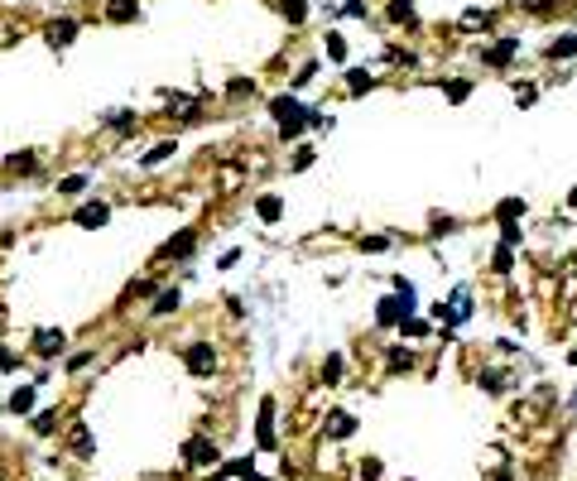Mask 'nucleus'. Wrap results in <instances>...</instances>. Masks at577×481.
Masks as SVG:
<instances>
[{
	"instance_id": "obj_1",
	"label": "nucleus",
	"mask_w": 577,
	"mask_h": 481,
	"mask_svg": "<svg viewBox=\"0 0 577 481\" xmlns=\"http://www.w3.org/2000/svg\"><path fill=\"white\" fill-rule=\"evenodd\" d=\"M270 111H275V120H280V130H284V135H298V130L308 125V116H313V111H303L293 96H275V106H270Z\"/></svg>"
},
{
	"instance_id": "obj_2",
	"label": "nucleus",
	"mask_w": 577,
	"mask_h": 481,
	"mask_svg": "<svg viewBox=\"0 0 577 481\" xmlns=\"http://www.w3.org/2000/svg\"><path fill=\"white\" fill-rule=\"evenodd\" d=\"M433 313H438V323H467V318H472V293L457 289V293H452L448 303H438Z\"/></svg>"
},
{
	"instance_id": "obj_3",
	"label": "nucleus",
	"mask_w": 577,
	"mask_h": 481,
	"mask_svg": "<svg viewBox=\"0 0 577 481\" xmlns=\"http://www.w3.org/2000/svg\"><path fill=\"white\" fill-rule=\"evenodd\" d=\"M212 366H217V352H212L207 342H192V347H188V371H192V376H207Z\"/></svg>"
},
{
	"instance_id": "obj_4",
	"label": "nucleus",
	"mask_w": 577,
	"mask_h": 481,
	"mask_svg": "<svg viewBox=\"0 0 577 481\" xmlns=\"http://www.w3.org/2000/svg\"><path fill=\"white\" fill-rule=\"evenodd\" d=\"M63 347H68L63 332H53V327H39V332H34V352H39V356H58Z\"/></svg>"
},
{
	"instance_id": "obj_5",
	"label": "nucleus",
	"mask_w": 577,
	"mask_h": 481,
	"mask_svg": "<svg viewBox=\"0 0 577 481\" xmlns=\"http://www.w3.org/2000/svg\"><path fill=\"white\" fill-rule=\"evenodd\" d=\"M183 457H188L192 467H212V462H217V448H212L207 438H192V443H183Z\"/></svg>"
},
{
	"instance_id": "obj_6",
	"label": "nucleus",
	"mask_w": 577,
	"mask_h": 481,
	"mask_svg": "<svg viewBox=\"0 0 577 481\" xmlns=\"http://www.w3.org/2000/svg\"><path fill=\"white\" fill-rule=\"evenodd\" d=\"M515 48H520V39H500L495 48H486V53H481V63H491V68H505V63L515 58Z\"/></svg>"
},
{
	"instance_id": "obj_7",
	"label": "nucleus",
	"mask_w": 577,
	"mask_h": 481,
	"mask_svg": "<svg viewBox=\"0 0 577 481\" xmlns=\"http://www.w3.org/2000/svg\"><path fill=\"white\" fill-rule=\"evenodd\" d=\"M255 212H260V221H280V217H284V197H280V192H265V197L255 202Z\"/></svg>"
},
{
	"instance_id": "obj_8",
	"label": "nucleus",
	"mask_w": 577,
	"mask_h": 481,
	"mask_svg": "<svg viewBox=\"0 0 577 481\" xmlns=\"http://www.w3.org/2000/svg\"><path fill=\"white\" fill-rule=\"evenodd\" d=\"M106 202H87V207H77V226H106Z\"/></svg>"
},
{
	"instance_id": "obj_9",
	"label": "nucleus",
	"mask_w": 577,
	"mask_h": 481,
	"mask_svg": "<svg viewBox=\"0 0 577 481\" xmlns=\"http://www.w3.org/2000/svg\"><path fill=\"white\" fill-rule=\"evenodd\" d=\"M73 34H77V19H58V24H48V44H73Z\"/></svg>"
},
{
	"instance_id": "obj_10",
	"label": "nucleus",
	"mask_w": 577,
	"mask_h": 481,
	"mask_svg": "<svg viewBox=\"0 0 577 481\" xmlns=\"http://www.w3.org/2000/svg\"><path fill=\"white\" fill-rule=\"evenodd\" d=\"M140 10H135V0H111L106 5V19H116V24H130Z\"/></svg>"
},
{
	"instance_id": "obj_11",
	"label": "nucleus",
	"mask_w": 577,
	"mask_h": 481,
	"mask_svg": "<svg viewBox=\"0 0 577 481\" xmlns=\"http://www.w3.org/2000/svg\"><path fill=\"white\" fill-rule=\"evenodd\" d=\"M573 53H577V34H558L549 44V58H573Z\"/></svg>"
},
{
	"instance_id": "obj_12",
	"label": "nucleus",
	"mask_w": 577,
	"mask_h": 481,
	"mask_svg": "<svg viewBox=\"0 0 577 481\" xmlns=\"http://www.w3.org/2000/svg\"><path fill=\"white\" fill-rule=\"evenodd\" d=\"M371 87H376V78H371L366 68H351V73H347V92H371Z\"/></svg>"
},
{
	"instance_id": "obj_13",
	"label": "nucleus",
	"mask_w": 577,
	"mask_h": 481,
	"mask_svg": "<svg viewBox=\"0 0 577 481\" xmlns=\"http://www.w3.org/2000/svg\"><path fill=\"white\" fill-rule=\"evenodd\" d=\"M10 409H15V414H29V409H34V385H19V390L10 394Z\"/></svg>"
},
{
	"instance_id": "obj_14",
	"label": "nucleus",
	"mask_w": 577,
	"mask_h": 481,
	"mask_svg": "<svg viewBox=\"0 0 577 481\" xmlns=\"http://www.w3.org/2000/svg\"><path fill=\"white\" fill-rule=\"evenodd\" d=\"M495 217H500V221H515V217H524V197H505V202L495 207Z\"/></svg>"
},
{
	"instance_id": "obj_15",
	"label": "nucleus",
	"mask_w": 577,
	"mask_h": 481,
	"mask_svg": "<svg viewBox=\"0 0 577 481\" xmlns=\"http://www.w3.org/2000/svg\"><path fill=\"white\" fill-rule=\"evenodd\" d=\"M351 428H356V419H351V414H332V419H327V433H332V438H347Z\"/></svg>"
},
{
	"instance_id": "obj_16",
	"label": "nucleus",
	"mask_w": 577,
	"mask_h": 481,
	"mask_svg": "<svg viewBox=\"0 0 577 481\" xmlns=\"http://www.w3.org/2000/svg\"><path fill=\"white\" fill-rule=\"evenodd\" d=\"M390 19L394 24H409L414 19V0H390Z\"/></svg>"
},
{
	"instance_id": "obj_17",
	"label": "nucleus",
	"mask_w": 577,
	"mask_h": 481,
	"mask_svg": "<svg viewBox=\"0 0 577 481\" xmlns=\"http://www.w3.org/2000/svg\"><path fill=\"white\" fill-rule=\"evenodd\" d=\"M192 246H197V236H192V231H183L178 241H169V246H164V255H188Z\"/></svg>"
},
{
	"instance_id": "obj_18",
	"label": "nucleus",
	"mask_w": 577,
	"mask_h": 481,
	"mask_svg": "<svg viewBox=\"0 0 577 481\" xmlns=\"http://www.w3.org/2000/svg\"><path fill=\"white\" fill-rule=\"evenodd\" d=\"M327 58H332V63L347 58V39H342V34H327Z\"/></svg>"
},
{
	"instance_id": "obj_19",
	"label": "nucleus",
	"mask_w": 577,
	"mask_h": 481,
	"mask_svg": "<svg viewBox=\"0 0 577 481\" xmlns=\"http://www.w3.org/2000/svg\"><path fill=\"white\" fill-rule=\"evenodd\" d=\"M178 308V289H164L159 298H154V313H174Z\"/></svg>"
},
{
	"instance_id": "obj_20",
	"label": "nucleus",
	"mask_w": 577,
	"mask_h": 481,
	"mask_svg": "<svg viewBox=\"0 0 577 481\" xmlns=\"http://www.w3.org/2000/svg\"><path fill=\"white\" fill-rule=\"evenodd\" d=\"M280 5H284L288 24H303V15H308V5H303V0H280Z\"/></svg>"
},
{
	"instance_id": "obj_21",
	"label": "nucleus",
	"mask_w": 577,
	"mask_h": 481,
	"mask_svg": "<svg viewBox=\"0 0 577 481\" xmlns=\"http://www.w3.org/2000/svg\"><path fill=\"white\" fill-rule=\"evenodd\" d=\"M169 154H174V145H169V140H164V145H154V149H149V154H145V164H149V169H154V164H164V159H169Z\"/></svg>"
},
{
	"instance_id": "obj_22",
	"label": "nucleus",
	"mask_w": 577,
	"mask_h": 481,
	"mask_svg": "<svg viewBox=\"0 0 577 481\" xmlns=\"http://www.w3.org/2000/svg\"><path fill=\"white\" fill-rule=\"evenodd\" d=\"M467 92H472V82H467V78L448 82V101H467Z\"/></svg>"
},
{
	"instance_id": "obj_23",
	"label": "nucleus",
	"mask_w": 577,
	"mask_h": 481,
	"mask_svg": "<svg viewBox=\"0 0 577 481\" xmlns=\"http://www.w3.org/2000/svg\"><path fill=\"white\" fill-rule=\"evenodd\" d=\"M82 188H87V179H82V174H73V179H63V183H58V192H68V197H77Z\"/></svg>"
},
{
	"instance_id": "obj_24",
	"label": "nucleus",
	"mask_w": 577,
	"mask_h": 481,
	"mask_svg": "<svg viewBox=\"0 0 577 481\" xmlns=\"http://www.w3.org/2000/svg\"><path fill=\"white\" fill-rule=\"evenodd\" d=\"M111 130H120V135L135 130V116H130V111H116V116H111Z\"/></svg>"
},
{
	"instance_id": "obj_25",
	"label": "nucleus",
	"mask_w": 577,
	"mask_h": 481,
	"mask_svg": "<svg viewBox=\"0 0 577 481\" xmlns=\"http://www.w3.org/2000/svg\"><path fill=\"white\" fill-rule=\"evenodd\" d=\"M510 265H515V251H510V246H505V241H500V251H495V270H500V275H505V270H510Z\"/></svg>"
},
{
	"instance_id": "obj_26",
	"label": "nucleus",
	"mask_w": 577,
	"mask_h": 481,
	"mask_svg": "<svg viewBox=\"0 0 577 481\" xmlns=\"http://www.w3.org/2000/svg\"><path fill=\"white\" fill-rule=\"evenodd\" d=\"M10 169H15V174H29V169H34V154H15Z\"/></svg>"
},
{
	"instance_id": "obj_27",
	"label": "nucleus",
	"mask_w": 577,
	"mask_h": 481,
	"mask_svg": "<svg viewBox=\"0 0 577 481\" xmlns=\"http://www.w3.org/2000/svg\"><path fill=\"white\" fill-rule=\"evenodd\" d=\"M73 448H77V453H92V438H87V428H73Z\"/></svg>"
},
{
	"instance_id": "obj_28",
	"label": "nucleus",
	"mask_w": 577,
	"mask_h": 481,
	"mask_svg": "<svg viewBox=\"0 0 577 481\" xmlns=\"http://www.w3.org/2000/svg\"><path fill=\"white\" fill-rule=\"evenodd\" d=\"M361 477L376 481V477H381V462H376V457H366V462H361Z\"/></svg>"
},
{
	"instance_id": "obj_29",
	"label": "nucleus",
	"mask_w": 577,
	"mask_h": 481,
	"mask_svg": "<svg viewBox=\"0 0 577 481\" xmlns=\"http://www.w3.org/2000/svg\"><path fill=\"white\" fill-rule=\"evenodd\" d=\"M308 164H313V149H308V145H303V149H298V154H293V169H308Z\"/></svg>"
},
{
	"instance_id": "obj_30",
	"label": "nucleus",
	"mask_w": 577,
	"mask_h": 481,
	"mask_svg": "<svg viewBox=\"0 0 577 481\" xmlns=\"http://www.w3.org/2000/svg\"><path fill=\"white\" fill-rule=\"evenodd\" d=\"M385 246H390L385 236H366V241H361V251H385Z\"/></svg>"
},
{
	"instance_id": "obj_31",
	"label": "nucleus",
	"mask_w": 577,
	"mask_h": 481,
	"mask_svg": "<svg viewBox=\"0 0 577 481\" xmlns=\"http://www.w3.org/2000/svg\"><path fill=\"white\" fill-rule=\"evenodd\" d=\"M10 366H15V352H5V347H0V371H10Z\"/></svg>"
},
{
	"instance_id": "obj_32",
	"label": "nucleus",
	"mask_w": 577,
	"mask_h": 481,
	"mask_svg": "<svg viewBox=\"0 0 577 481\" xmlns=\"http://www.w3.org/2000/svg\"><path fill=\"white\" fill-rule=\"evenodd\" d=\"M568 207H573V212H577V188H573V192H568Z\"/></svg>"
},
{
	"instance_id": "obj_33",
	"label": "nucleus",
	"mask_w": 577,
	"mask_h": 481,
	"mask_svg": "<svg viewBox=\"0 0 577 481\" xmlns=\"http://www.w3.org/2000/svg\"><path fill=\"white\" fill-rule=\"evenodd\" d=\"M520 5H529V10H539V5H544V0H520Z\"/></svg>"
},
{
	"instance_id": "obj_34",
	"label": "nucleus",
	"mask_w": 577,
	"mask_h": 481,
	"mask_svg": "<svg viewBox=\"0 0 577 481\" xmlns=\"http://www.w3.org/2000/svg\"><path fill=\"white\" fill-rule=\"evenodd\" d=\"M573 275H577V255H573Z\"/></svg>"
}]
</instances>
